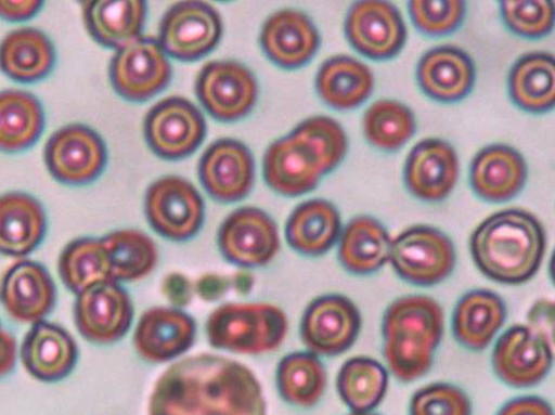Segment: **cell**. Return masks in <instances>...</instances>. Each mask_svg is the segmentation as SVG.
I'll use <instances>...</instances> for the list:
<instances>
[{
	"instance_id": "cell-1",
	"label": "cell",
	"mask_w": 555,
	"mask_h": 415,
	"mask_svg": "<svg viewBox=\"0 0 555 415\" xmlns=\"http://www.w3.org/2000/svg\"><path fill=\"white\" fill-rule=\"evenodd\" d=\"M149 415H267V406L261 384L247 366L204 353L164 372Z\"/></svg>"
},
{
	"instance_id": "cell-2",
	"label": "cell",
	"mask_w": 555,
	"mask_h": 415,
	"mask_svg": "<svg viewBox=\"0 0 555 415\" xmlns=\"http://www.w3.org/2000/svg\"><path fill=\"white\" fill-rule=\"evenodd\" d=\"M545 228L528 210L511 208L491 215L472 236V254L482 275L519 285L532 280L544 261Z\"/></svg>"
},
{
	"instance_id": "cell-3",
	"label": "cell",
	"mask_w": 555,
	"mask_h": 415,
	"mask_svg": "<svg viewBox=\"0 0 555 415\" xmlns=\"http://www.w3.org/2000/svg\"><path fill=\"white\" fill-rule=\"evenodd\" d=\"M444 335V311L431 297L410 295L395 300L383 319L384 356L393 376L415 381L431 369Z\"/></svg>"
},
{
	"instance_id": "cell-4",
	"label": "cell",
	"mask_w": 555,
	"mask_h": 415,
	"mask_svg": "<svg viewBox=\"0 0 555 415\" xmlns=\"http://www.w3.org/2000/svg\"><path fill=\"white\" fill-rule=\"evenodd\" d=\"M212 348L238 354L278 350L288 334L286 313L267 303H230L212 312L206 324Z\"/></svg>"
},
{
	"instance_id": "cell-5",
	"label": "cell",
	"mask_w": 555,
	"mask_h": 415,
	"mask_svg": "<svg viewBox=\"0 0 555 415\" xmlns=\"http://www.w3.org/2000/svg\"><path fill=\"white\" fill-rule=\"evenodd\" d=\"M389 261L403 281L434 286L453 273L455 250L452 241L437 228L415 225L392 241Z\"/></svg>"
},
{
	"instance_id": "cell-6",
	"label": "cell",
	"mask_w": 555,
	"mask_h": 415,
	"mask_svg": "<svg viewBox=\"0 0 555 415\" xmlns=\"http://www.w3.org/2000/svg\"><path fill=\"white\" fill-rule=\"evenodd\" d=\"M144 133L150 148L164 160L186 159L203 145L207 125L189 99L169 96L146 114Z\"/></svg>"
},
{
	"instance_id": "cell-7",
	"label": "cell",
	"mask_w": 555,
	"mask_h": 415,
	"mask_svg": "<svg viewBox=\"0 0 555 415\" xmlns=\"http://www.w3.org/2000/svg\"><path fill=\"white\" fill-rule=\"evenodd\" d=\"M145 213L156 234L169 241L184 242L202 231L205 203L189 180L166 177L150 185Z\"/></svg>"
},
{
	"instance_id": "cell-8",
	"label": "cell",
	"mask_w": 555,
	"mask_h": 415,
	"mask_svg": "<svg viewBox=\"0 0 555 415\" xmlns=\"http://www.w3.org/2000/svg\"><path fill=\"white\" fill-rule=\"evenodd\" d=\"M172 75V65L153 37H141L117 51L109 64L113 90L131 103H145L162 93Z\"/></svg>"
},
{
	"instance_id": "cell-9",
	"label": "cell",
	"mask_w": 555,
	"mask_h": 415,
	"mask_svg": "<svg viewBox=\"0 0 555 415\" xmlns=\"http://www.w3.org/2000/svg\"><path fill=\"white\" fill-rule=\"evenodd\" d=\"M222 33V18L216 8L202 2H183L165 14L158 41L170 59L192 63L215 50Z\"/></svg>"
},
{
	"instance_id": "cell-10",
	"label": "cell",
	"mask_w": 555,
	"mask_h": 415,
	"mask_svg": "<svg viewBox=\"0 0 555 415\" xmlns=\"http://www.w3.org/2000/svg\"><path fill=\"white\" fill-rule=\"evenodd\" d=\"M198 102L220 122H235L253 111L259 98V83L250 69L233 61L206 64L195 82Z\"/></svg>"
},
{
	"instance_id": "cell-11",
	"label": "cell",
	"mask_w": 555,
	"mask_h": 415,
	"mask_svg": "<svg viewBox=\"0 0 555 415\" xmlns=\"http://www.w3.org/2000/svg\"><path fill=\"white\" fill-rule=\"evenodd\" d=\"M44 159L54 180L79 187L94 182L107 165L101 135L85 125H68L49 139Z\"/></svg>"
},
{
	"instance_id": "cell-12",
	"label": "cell",
	"mask_w": 555,
	"mask_h": 415,
	"mask_svg": "<svg viewBox=\"0 0 555 415\" xmlns=\"http://www.w3.org/2000/svg\"><path fill=\"white\" fill-rule=\"evenodd\" d=\"M218 246L223 259L234 265L245 269L264 267L280 250L279 229L262 209L240 208L221 224Z\"/></svg>"
},
{
	"instance_id": "cell-13",
	"label": "cell",
	"mask_w": 555,
	"mask_h": 415,
	"mask_svg": "<svg viewBox=\"0 0 555 415\" xmlns=\"http://www.w3.org/2000/svg\"><path fill=\"white\" fill-rule=\"evenodd\" d=\"M361 327V312L351 299L344 295H324L306 309L301 338L309 352L335 356L354 345Z\"/></svg>"
},
{
	"instance_id": "cell-14",
	"label": "cell",
	"mask_w": 555,
	"mask_h": 415,
	"mask_svg": "<svg viewBox=\"0 0 555 415\" xmlns=\"http://www.w3.org/2000/svg\"><path fill=\"white\" fill-rule=\"evenodd\" d=\"M134 320L131 296L119 283L96 284L79 294L75 322L79 334L95 346H111L121 340Z\"/></svg>"
},
{
	"instance_id": "cell-15",
	"label": "cell",
	"mask_w": 555,
	"mask_h": 415,
	"mask_svg": "<svg viewBox=\"0 0 555 415\" xmlns=\"http://www.w3.org/2000/svg\"><path fill=\"white\" fill-rule=\"evenodd\" d=\"M553 346L528 325L508 328L495 342L492 366L498 378L514 389H530L552 368Z\"/></svg>"
},
{
	"instance_id": "cell-16",
	"label": "cell",
	"mask_w": 555,
	"mask_h": 415,
	"mask_svg": "<svg viewBox=\"0 0 555 415\" xmlns=\"http://www.w3.org/2000/svg\"><path fill=\"white\" fill-rule=\"evenodd\" d=\"M351 47L372 61H390L405 47L408 30L402 13L388 2L354 3L346 21Z\"/></svg>"
},
{
	"instance_id": "cell-17",
	"label": "cell",
	"mask_w": 555,
	"mask_h": 415,
	"mask_svg": "<svg viewBox=\"0 0 555 415\" xmlns=\"http://www.w3.org/2000/svg\"><path fill=\"white\" fill-rule=\"evenodd\" d=\"M326 176L318 152L293 131L270 145L263 159V178L269 189L287 197L314 191Z\"/></svg>"
},
{
	"instance_id": "cell-18",
	"label": "cell",
	"mask_w": 555,
	"mask_h": 415,
	"mask_svg": "<svg viewBox=\"0 0 555 415\" xmlns=\"http://www.w3.org/2000/svg\"><path fill=\"white\" fill-rule=\"evenodd\" d=\"M198 179L207 194L221 204L247 197L255 182V160L250 150L234 139L211 143L198 163Z\"/></svg>"
},
{
	"instance_id": "cell-19",
	"label": "cell",
	"mask_w": 555,
	"mask_h": 415,
	"mask_svg": "<svg viewBox=\"0 0 555 415\" xmlns=\"http://www.w3.org/2000/svg\"><path fill=\"white\" fill-rule=\"evenodd\" d=\"M59 300L50 271L41 263L22 260L10 267L0 283V303L22 324L47 321Z\"/></svg>"
},
{
	"instance_id": "cell-20",
	"label": "cell",
	"mask_w": 555,
	"mask_h": 415,
	"mask_svg": "<svg viewBox=\"0 0 555 415\" xmlns=\"http://www.w3.org/2000/svg\"><path fill=\"white\" fill-rule=\"evenodd\" d=\"M459 178V155L444 140H423L406 157L404 182L409 193L421 202H443L453 192Z\"/></svg>"
},
{
	"instance_id": "cell-21",
	"label": "cell",
	"mask_w": 555,
	"mask_h": 415,
	"mask_svg": "<svg viewBox=\"0 0 555 415\" xmlns=\"http://www.w3.org/2000/svg\"><path fill=\"white\" fill-rule=\"evenodd\" d=\"M20 353L27 374L48 384L69 377L79 360V349L73 335L63 326L48 321L31 325Z\"/></svg>"
},
{
	"instance_id": "cell-22",
	"label": "cell",
	"mask_w": 555,
	"mask_h": 415,
	"mask_svg": "<svg viewBox=\"0 0 555 415\" xmlns=\"http://www.w3.org/2000/svg\"><path fill=\"white\" fill-rule=\"evenodd\" d=\"M260 44L270 62L284 69H297L314 59L321 37L306 13L282 10L263 24Z\"/></svg>"
},
{
	"instance_id": "cell-23",
	"label": "cell",
	"mask_w": 555,
	"mask_h": 415,
	"mask_svg": "<svg viewBox=\"0 0 555 415\" xmlns=\"http://www.w3.org/2000/svg\"><path fill=\"white\" fill-rule=\"evenodd\" d=\"M196 324L189 313L176 308H153L139 320L134 333L138 354L150 363H167L194 345Z\"/></svg>"
},
{
	"instance_id": "cell-24",
	"label": "cell",
	"mask_w": 555,
	"mask_h": 415,
	"mask_svg": "<svg viewBox=\"0 0 555 415\" xmlns=\"http://www.w3.org/2000/svg\"><path fill=\"white\" fill-rule=\"evenodd\" d=\"M417 81L423 93L436 102L457 103L473 92L476 66L464 50L438 47L422 56Z\"/></svg>"
},
{
	"instance_id": "cell-25",
	"label": "cell",
	"mask_w": 555,
	"mask_h": 415,
	"mask_svg": "<svg viewBox=\"0 0 555 415\" xmlns=\"http://www.w3.org/2000/svg\"><path fill=\"white\" fill-rule=\"evenodd\" d=\"M528 181V165L522 155L506 145L482 148L472 163L469 184L475 194L490 204L515 198Z\"/></svg>"
},
{
	"instance_id": "cell-26",
	"label": "cell",
	"mask_w": 555,
	"mask_h": 415,
	"mask_svg": "<svg viewBox=\"0 0 555 415\" xmlns=\"http://www.w3.org/2000/svg\"><path fill=\"white\" fill-rule=\"evenodd\" d=\"M44 207L30 194L0 196V255L24 259L37 250L48 234Z\"/></svg>"
},
{
	"instance_id": "cell-27",
	"label": "cell",
	"mask_w": 555,
	"mask_h": 415,
	"mask_svg": "<svg viewBox=\"0 0 555 415\" xmlns=\"http://www.w3.org/2000/svg\"><path fill=\"white\" fill-rule=\"evenodd\" d=\"M147 4L140 0H93L83 4L90 36L104 48L119 51L142 37Z\"/></svg>"
},
{
	"instance_id": "cell-28",
	"label": "cell",
	"mask_w": 555,
	"mask_h": 415,
	"mask_svg": "<svg viewBox=\"0 0 555 415\" xmlns=\"http://www.w3.org/2000/svg\"><path fill=\"white\" fill-rule=\"evenodd\" d=\"M507 309L501 296L487 289L465 294L455 306L452 332L462 347L483 351L502 330Z\"/></svg>"
},
{
	"instance_id": "cell-29",
	"label": "cell",
	"mask_w": 555,
	"mask_h": 415,
	"mask_svg": "<svg viewBox=\"0 0 555 415\" xmlns=\"http://www.w3.org/2000/svg\"><path fill=\"white\" fill-rule=\"evenodd\" d=\"M55 62L51 39L37 28H18L0 42V69L13 81L34 83L46 79Z\"/></svg>"
},
{
	"instance_id": "cell-30",
	"label": "cell",
	"mask_w": 555,
	"mask_h": 415,
	"mask_svg": "<svg viewBox=\"0 0 555 415\" xmlns=\"http://www.w3.org/2000/svg\"><path fill=\"white\" fill-rule=\"evenodd\" d=\"M341 234L340 215L326 199H309L297 206L286 225L288 245L296 252L319 257L328 252Z\"/></svg>"
},
{
	"instance_id": "cell-31",
	"label": "cell",
	"mask_w": 555,
	"mask_h": 415,
	"mask_svg": "<svg viewBox=\"0 0 555 415\" xmlns=\"http://www.w3.org/2000/svg\"><path fill=\"white\" fill-rule=\"evenodd\" d=\"M392 239L372 217L352 219L339 237L338 260L348 273L369 276L389 262Z\"/></svg>"
},
{
	"instance_id": "cell-32",
	"label": "cell",
	"mask_w": 555,
	"mask_h": 415,
	"mask_svg": "<svg viewBox=\"0 0 555 415\" xmlns=\"http://www.w3.org/2000/svg\"><path fill=\"white\" fill-rule=\"evenodd\" d=\"M372 69L348 55L323 63L317 77V91L325 105L350 111L363 105L374 91Z\"/></svg>"
},
{
	"instance_id": "cell-33",
	"label": "cell",
	"mask_w": 555,
	"mask_h": 415,
	"mask_svg": "<svg viewBox=\"0 0 555 415\" xmlns=\"http://www.w3.org/2000/svg\"><path fill=\"white\" fill-rule=\"evenodd\" d=\"M46 130V112L30 92H0V152L16 154L36 145Z\"/></svg>"
},
{
	"instance_id": "cell-34",
	"label": "cell",
	"mask_w": 555,
	"mask_h": 415,
	"mask_svg": "<svg viewBox=\"0 0 555 415\" xmlns=\"http://www.w3.org/2000/svg\"><path fill=\"white\" fill-rule=\"evenodd\" d=\"M553 55L546 52L525 54L511 68L508 93L520 109L544 114L553 109L555 74Z\"/></svg>"
},
{
	"instance_id": "cell-35",
	"label": "cell",
	"mask_w": 555,
	"mask_h": 415,
	"mask_svg": "<svg viewBox=\"0 0 555 415\" xmlns=\"http://www.w3.org/2000/svg\"><path fill=\"white\" fill-rule=\"evenodd\" d=\"M326 371L311 352H294L278 366L276 385L281 398L298 408L317 406L326 389Z\"/></svg>"
},
{
	"instance_id": "cell-36",
	"label": "cell",
	"mask_w": 555,
	"mask_h": 415,
	"mask_svg": "<svg viewBox=\"0 0 555 415\" xmlns=\"http://www.w3.org/2000/svg\"><path fill=\"white\" fill-rule=\"evenodd\" d=\"M59 273L65 288L76 296L96 284L114 282L103 239L95 237L68 243L60 257Z\"/></svg>"
},
{
	"instance_id": "cell-37",
	"label": "cell",
	"mask_w": 555,
	"mask_h": 415,
	"mask_svg": "<svg viewBox=\"0 0 555 415\" xmlns=\"http://www.w3.org/2000/svg\"><path fill=\"white\" fill-rule=\"evenodd\" d=\"M389 376L386 367L369 356H353L340 367L337 390L353 413L375 410L386 398Z\"/></svg>"
},
{
	"instance_id": "cell-38",
	"label": "cell",
	"mask_w": 555,
	"mask_h": 415,
	"mask_svg": "<svg viewBox=\"0 0 555 415\" xmlns=\"http://www.w3.org/2000/svg\"><path fill=\"white\" fill-rule=\"evenodd\" d=\"M106 248L113 281L132 283L149 276L158 264L155 242L135 229H121L102 237Z\"/></svg>"
},
{
	"instance_id": "cell-39",
	"label": "cell",
	"mask_w": 555,
	"mask_h": 415,
	"mask_svg": "<svg viewBox=\"0 0 555 415\" xmlns=\"http://www.w3.org/2000/svg\"><path fill=\"white\" fill-rule=\"evenodd\" d=\"M363 132L370 145L393 153L414 137L416 119L408 106L395 100H379L366 109Z\"/></svg>"
},
{
	"instance_id": "cell-40",
	"label": "cell",
	"mask_w": 555,
	"mask_h": 415,
	"mask_svg": "<svg viewBox=\"0 0 555 415\" xmlns=\"http://www.w3.org/2000/svg\"><path fill=\"white\" fill-rule=\"evenodd\" d=\"M297 134L305 138L321 157L326 174L332 173L348 153V138L341 126L328 117H312L295 130Z\"/></svg>"
},
{
	"instance_id": "cell-41",
	"label": "cell",
	"mask_w": 555,
	"mask_h": 415,
	"mask_svg": "<svg viewBox=\"0 0 555 415\" xmlns=\"http://www.w3.org/2000/svg\"><path fill=\"white\" fill-rule=\"evenodd\" d=\"M502 18L512 34L526 39L548 36L554 26V9L550 0L501 2Z\"/></svg>"
},
{
	"instance_id": "cell-42",
	"label": "cell",
	"mask_w": 555,
	"mask_h": 415,
	"mask_svg": "<svg viewBox=\"0 0 555 415\" xmlns=\"http://www.w3.org/2000/svg\"><path fill=\"white\" fill-rule=\"evenodd\" d=\"M410 415H473V404L457 386L437 382L412 397Z\"/></svg>"
},
{
	"instance_id": "cell-43",
	"label": "cell",
	"mask_w": 555,
	"mask_h": 415,
	"mask_svg": "<svg viewBox=\"0 0 555 415\" xmlns=\"http://www.w3.org/2000/svg\"><path fill=\"white\" fill-rule=\"evenodd\" d=\"M409 13L417 30L430 37L448 36L463 24L464 2H410Z\"/></svg>"
},
{
	"instance_id": "cell-44",
	"label": "cell",
	"mask_w": 555,
	"mask_h": 415,
	"mask_svg": "<svg viewBox=\"0 0 555 415\" xmlns=\"http://www.w3.org/2000/svg\"><path fill=\"white\" fill-rule=\"evenodd\" d=\"M554 307L550 300H539L531 309L528 320L529 327L538 336L544 338L553 346Z\"/></svg>"
},
{
	"instance_id": "cell-45",
	"label": "cell",
	"mask_w": 555,
	"mask_h": 415,
	"mask_svg": "<svg viewBox=\"0 0 555 415\" xmlns=\"http://www.w3.org/2000/svg\"><path fill=\"white\" fill-rule=\"evenodd\" d=\"M163 293L170 304L184 307L192 300L194 286L186 276L170 274L164 280Z\"/></svg>"
},
{
	"instance_id": "cell-46",
	"label": "cell",
	"mask_w": 555,
	"mask_h": 415,
	"mask_svg": "<svg viewBox=\"0 0 555 415\" xmlns=\"http://www.w3.org/2000/svg\"><path fill=\"white\" fill-rule=\"evenodd\" d=\"M496 415H553V411L543 398L525 395L509 400Z\"/></svg>"
},
{
	"instance_id": "cell-47",
	"label": "cell",
	"mask_w": 555,
	"mask_h": 415,
	"mask_svg": "<svg viewBox=\"0 0 555 415\" xmlns=\"http://www.w3.org/2000/svg\"><path fill=\"white\" fill-rule=\"evenodd\" d=\"M18 361V342L0 322V379L9 377Z\"/></svg>"
},
{
	"instance_id": "cell-48",
	"label": "cell",
	"mask_w": 555,
	"mask_h": 415,
	"mask_svg": "<svg viewBox=\"0 0 555 415\" xmlns=\"http://www.w3.org/2000/svg\"><path fill=\"white\" fill-rule=\"evenodd\" d=\"M44 7V2H0V18L10 23H23L33 20Z\"/></svg>"
},
{
	"instance_id": "cell-49",
	"label": "cell",
	"mask_w": 555,
	"mask_h": 415,
	"mask_svg": "<svg viewBox=\"0 0 555 415\" xmlns=\"http://www.w3.org/2000/svg\"><path fill=\"white\" fill-rule=\"evenodd\" d=\"M232 281L219 275H206L194 285V291L206 302H215L231 288Z\"/></svg>"
},
{
	"instance_id": "cell-50",
	"label": "cell",
	"mask_w": 555,
	"mask_h": 415,
	"mask_svg": "<svg viewBox=\"0 0 555 415\" xmlns=\"http://www.w3.org/2000/svg\"><path fill=\"white\" fill-rule=\"evenodd\" d=\"M232 285L235 286L237 291L246 294L251 289L253 278L248 274H237L232 280Z\"/></svg>"
},
{
	"instance_id": "cell-51",
	"label": "cell",
	"mask_w": 555,
	"mask_h": 415,
	"mask_svg": "<svg viewBox=\"0 0 555 415\" xmlns=\"http://www.w3.org/2000/svg\"><path fill=\"white\" fill-rule=\"evenodd\" d=\"M348 415H379V414H375V413H372V412H367V413H350Z\"/></svg>"
}]
</instances>
